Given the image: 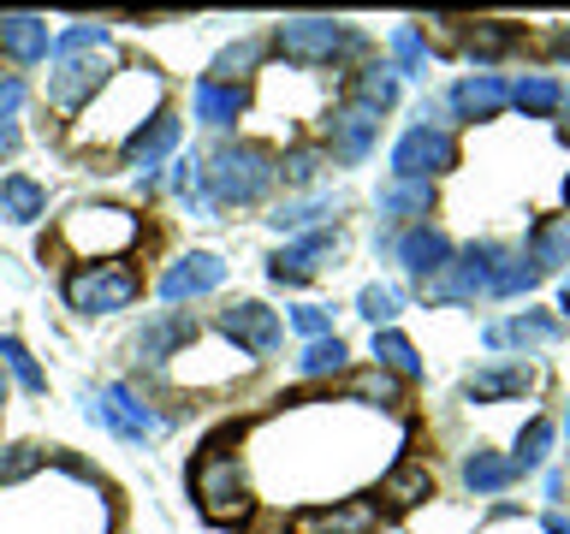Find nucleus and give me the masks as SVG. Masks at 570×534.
<instances>
[{
    "instance_id": "obj_1",
    "label": "nucleus",
    "mask_w": 570,
    "mask_h": 534,
    "mask_svg": "<svg viewBox=\"0 0 570 534\" xmlns=\"http://www.w3.org/2000/svg\"><path fill=\"white\" fill-rule=\"evenodd\" d=\"M160 101H167V78H160L155 66H119L101 96L83 107V119L71 137H78L83 149L89 142H131L137 131H149L160 119Z\"/></svg>"
},
{
    "instance_id": "obj_2",
    "label": "nucleus",
    "mask_w": 570,
    "mask_h": 534,
    "mask_svg": "<svg viewBox=\"0 0 570 534\" xmlns=\"http://www.w3.org/2000/svg\"><path fill=\"white\" fill-rule=\"evenodd\" d=\"M119 71V48L101 24H71L53 36L48 48V101L53 107H89L107 89V78Z\"/></svg>"
},
{
    "instance_id": "obj_3",
    "label": "nucleus",
    "mask_w": 570,
    "mask_h": 534,
    "mask_svg": "<svg viewBox=\"0 0 570 534\" xmlns=\"http://www.w3.org/2000/svg\"><path fill=\"white\" fill-rule=\"evenodd\" d=\"M238 439H244V427L226 422L220 434L203 439V452L190 463V493H196L208 523H244L249 516V475H244L238 452H232Z\"/></svg>"
},
{
    "instance_id": "obj_4",
    "label": "nucleus",
    "mask_w": 570,
    "mask_h": 534,
    "mask_svg": "<svg viewBox=\"0 0 570 534\" xmlns=\"http://www.w3.org/2000/svg\"><path fill=\"white\" fill-rule=\"evenodd\" d=\"M203 185L214 208H249L279 185V155L262 142H220L203 160Z\"/></svg>"
},
{
    "instance_id": "obj_5",
    "label": "nucleus",
    "mask_w": 570,
    "mask_h": 534,
    "mask_svg": "<svg viewBox=\"0 0 570 534\" xmlns=\"http://www.w3.org/2000/svg\"><path fill=\"white\" fill-rule=\"evenodd\" d=\"M137 238H142V220H137L131 208H114V202H101V208H71L66 226H60V249H71L83 267L125 256Z\"/></svg>"
},
{
    "instance_id": "obj_6",
    "label": "nucleus",
    "mask_w": 570,
    "mask_h": 534,
    "mask_svg": "<svg viewBox=\"0 0 570 534\" xmlns=\"http://www.w3.org/2000/svg\"><path fill=\"white\" fill-rule=\"evenodd\" d=\"M274 48L292 66H338V60H356L368 42L363 30L338 24V18H285V24H274Z\"/></svg>"
},
{
    "instance_id": "obj_7",
    "label": "nucleus",
    "mask_w": 570,
    "mask_h": 534,
    "mask_svg": "<svg viewBox=\"0 0 570 534\" xmlns=\"http://www.w3.org/2000/svg\"><path fill=\"white\" fill-rule=\"evenodd\" d=\"M142 297V274L125 261H96V267H71L66 274V303L78 315H119Z\"/></svg>"
},
{
    "instance_id": "obj_8",
    "label": "nucleus",
    "mask_w": 570,
    "mask_h": 534,
    "mask_svg": "<svg viewBox=\"0 0 570 534\" xmlns=\"http://www.w3.org/2000/svg\"><path fill=\"white\" fill-rule=\"evenodd\" d=\"M505 256H511V249L499 244V238H481V244L452 249V261H445L440 274L428 279V297H434V303H470V297H488V285H493L499 267H505Z\"/></svg>"
},
{
    "instance_id": "obj_9",
    "label": "nucleus",
    "mask_w": 570,
    "mask_h": 534,
    "mask_svg": "<svg viewBox=\"0 0 570 534\" xmlns=\"http://www.w3.org/2000/svg\"><path fill=\"white\" fill-rule=\"evenodd\" d=\"M458 167V142L452 131H428V125H410V131L392 142V178H428L434 185L440 172Z\"/></svg>"
},
{
    "instance_id": "obj_10",
    "label": "nucleus",
    "mask_w": 570,
    "mask_h": 534,
    "mask_svg": "<svg viewBox=\"0 0 570 534\" xmlns=\"http://www.w3.org/2000/svg\"><path fill=\"white\" fill-rule=\"evenodd\" d=\"M83 409H89V416H96V422L107 427V434H119L125 445H142V439H155V434H160V416H155V409L137 398L131 386H119V380L107 386L101 398H89Z\"/></svg>"
},
{
    "instance_id": "obj_11",
    "label": "nucleus",
    "mask_w": 570,
    "mask_h": 534,
    "mask_svg": "<svg viewBox=\"0 0 570 534\" xmlns=\"http://www.w3.org/2000/svg\"><path fill=\"white\" fill-rule=\"evenodd\" d=\"M220 333H226L238 350H249V356H274L279 338H285V320L267 309V303L244 297V303H226V309H220Z\"/></svg>"
},
{
    "instance_id": "obj_12",
    "label": "nucleus",
    "mask_w": 570,
    "mask_h": 534,
    "mask_svg": "<svg viewBox=\"0 0 570 534\" xmlns=\"http://www.w3.org/2000/svg\"><path fill=\"white\" fill-rule=\"evenodd\" d=\"M220 279H226V261L214 256V249H190V256H178L167 274H160V297H167V303H190V297L220 291Z\"/></svg>"
},
{
    "instance_id": "obj_13",
    "label": "nucleus",
    "mask_w": 570,
    "mask_h": 534,
    "mask_svg": "<svg viewBox=\"0 0 570 534\" xmlns=\"http://www.w3.org/2000/svg\"><path fill=\"white\" fill-rule=\"evenodd\" d=\"M392 256H399V267H404L410 279H422V285H428L445 261H452V238H445L440 226H428V220H422V226H404L399 238H392Z\"/></svg>"
},
{
    "instance_id": "obj_14",
    "label": "nucleus",
    "mask_w": 570,
    "mask_h": 534,
    "mask_svg": "<svg viewBox=\"0 0 570 534\" xmlns=\"http://www.w3.org/2000/svg\"><path fill=\"white\" fill-rule=\"evenodd\" d=\"M374 137H381V113H374V107H363V101H345V107L327 119V142H333V155L345 160V167L368 160Z\"/></svg>"
},
{
    "instance_id": "obj_15",
    "label": "nucleus",
    "mask_w": 570,
    "mask_h": 534,
    "mask_svg": "<svg viewBox=\"0 0 570 534\" xmlns=\"http://www.w3.org/2000/svg\"><path fill=\"white\" fill-rule=\"evenodd\" d=\"M505 101H511V83L505 78H493V71H470V78H458L452 83V96H445V107H452V119H499L505 113Z\"/></svg>"
},
{
    "instance_id": "obj_16",
    "label": "nucleus",
    "mask_w": 570,
    "mask_h": 534,
    "mask_svg": "<svg viewBox=\"0 0 570 534\" xmlns=\"http://www.w3.org/2000/svg\"><path fill=\"white\" fill-rule=\"evenodd\" d=\"M303 534H374L381 528V505L374 498H333V505L297 511Z\"/></svg>"
},
{
    "instance_id": "obj_17",
    "label": "nucleus",
    "mask_w": 570,
    "mask_h": 534,
    "mask_svg": "<svg viewBox=\"0 0 570 534\" xmlns=\"http://www.w3.org/2000/svg\"><path fill=\"white\" fill-rule=\"evenodd\" d=\"M559 338H564V320L541 315V309H517L511 320H493L488 327L493 350H541V345H559Z\"/></svg>"
},
{
    "instance_id": "obj_18",
    "label": "nucleus",
    "mask_w": 570,
    "mask_h": 534,
    "mask_svg": "<svg viewBox=\"0 0 570 534\" xmlns=\"http://www.w3.org/2000/svg\"><path fill=\"white\" fill-rule=\"evenodd\" d=\"M333 256H338V231H309V238L285 244L279 256L267 261V279H279V285H303L321 261H333Z\"/></svg>"
},
{
    "instance_id": "obj_19",
    "label": "nucleus",
    "mask_w": 570,
    "mask_h": 534,
    "mask_svg": "<svg viewBox=\"0 0 570 534\" xmlns=\"http://www.w3.org/2000/svg\"><path fill=\"white\" fill-rule=\"evenodd\" d=\"M190 338H196V320H190V315H178V309L155 315V320H142V333H137V363H149V368L173 363V356L185 350Z\"/></svg>"
},
{
    "instance_id": "obj_20",
    "label": "nucleus",
    "mask_w": 570,
    "mask_h": 534,
    "mask_svg": "<svg viewBox=\"0 0 570 534\" xmlns=\"http://www.w3.org/2000/svg\"><path fill=\"white\" fill-rule=\"evenodd\" d=\"M48 48H53L48 18H36V12H7V18H0V53H7V60H18V66H42Z\"/></svg>"
},
{
    "instance_id": "obj_21",
    "label": "nucleus",
    "mask_w": 570,
    "mask_h": 534,
    "mask_svg": "<svg viewBox=\"0 0 570 534\" xmlns=\"http://www.w3.org/2000/svg\"><path fill=\"white\" fill-rule=\"evenodd\" d=\"M534 374L523 363H493V368H475L470 380H463V398L470 404H499V398H523Z\"/></svg>"
},
{
    "instance_id": "obj_22",
    "label": "nucleus",
    "mask_w": 570,
    "mask_h": 534,
    "mask_svg": "<svg viewBox=\"0 0 570 534\" xmlns=\"http://www.w3.org/2000/svg\"><path fill=\"white\" fill-rule=\"evenodd\" d=\"M178 149V119L160 113L149 131H137L131 142H125V167H137V178H155V167Z\"/></svg>"
},
{
    "instance_id": "obj_23",
    "label": "nucleus",
    "mask_w": 570,
    "mask_h": 534,
    "mask_svg": "<svg viewBox=\"0 0 570 534\" xmlns=\"http://www.w3.org/2000/svg\"><path fill=\"white\" fill-rule=\"evenodd\" d=\"M381 214L386 220H416L422 226V214H434V185L428 178H386L381 185Z\"/></svg>"
},
{
    "instance_id": "obj_24",
    "label": "nucleus",
    "mask_w": 570,
    "mask_h": 534,
    "mask_svg": "<svg viewBox=\"0 0 570 534\" xmlns=\"http://www.w3.org/2000/svg\"><path fill=\"white\" fill-rule=\"evenodd\" d=\"M190 107H196V119H203V125H214V131H226L232 119H244L249 96H244V89H232V83H214V78H203V83L190 89Z\"/></svg>"
},
{
    "instance_id": "obj_25",
    "label": "nucleus",
    "mask_w": 570,
    "mask_h": 534,
    "mask_svg": "<svg viewBox=\"0 0 570 534\" xmlns=\"http://www.w3.org/2000/svg\"><path fill=\"white\" fill-rule=\"evenodd\" d=\"M42 214H48V190L36 185V178H24V172L0 178V220H12V226H36Z\"/></svg>"
},
{
    "instance_id": "obj_26",
    "label": "nucleus",
    "mask_w": 570,
    "mask_h": 534,
    "mask_svg": "<svg viewBox=\"0 0 570 534\" xmlns=\"http://www.w3.org/2000/svg\"><path fill=\"white\" fill-rule=\"evenodd\" d=\"M523 256L534 261V274H547V267H564V261H570V214L534 220V226H529V249H523Z\"/></svg>"
},
{
    "instance_id": "obj_27",
    "label": "nucleus",
    "mask_w": 570,
    "mask_h": 534,
    "mask_svg": "<svg viewBox=\"0 0 570 534\" xmlns=\"http://www.w3.org/2000/svg\"><path fill=\"white\" fill-rule=\"evenodd\" d=\"M374 498H386L392 511H410V505H422V498H434V475H428L422 463H399V469L381 475Z\"/></svg>"
},
{
    "instance_id": "obj_28",
    "label": "nucleus",
    "mask_w": 570,
    "mask_h": 534,
    "mask_svg": "<svg viewBox=\"0 0 570 534\" xmlns=\"http://www.w3.org/2000/svg\"><path fill=\"white\" fill-rule=\"evenodd\" d=\"M523 42V24H511V18H475L470 30H463V48L475 53V60H499V53H511Z\"/></svg>"
},
{
    "instance_id": "obj_29",
    "label": "nucleus",
    "mask_w": 570,
    "mask_h": 534,
    "mask_svg": "<svg viewBox=\"0 0 570 534\" xmlns=\"http://www.w3.org/2000/svg\"><path fill=\"white\" fill-rule=\"evenodd\" d=\"M511 101L523 107L529 119H552V113H564V83L547 78V71H534V78H517L511 83Z\"/></svg>"
},
{
    "instance_id": "obj_30",
    "label": "nucleus",
    "mask_w": 570,
    "mask_h": 534,
    "mask_svg": "<svg viewBox=\"0 0 570 534\" xmlns=\"http://www.w3.org/2000/svg\"><path fill=\"white\" fill-rule=\"evenodd\" d=\"M511 481H517L511 457H499V452H470V457H463V487L481 493V498H488V493H505Z\"/></svg>"
},
{
    "instance_id": "obj_31",
    "label": "nucleus",
    "mask_w": 570,
    "mask_h": 534,
    "mask_svg": "<svg viewBox=\"0 0 570 534\" xmlns=\"http://www.w3.org/2000/svg\"><path fill=\"white\" fill-rule=\"evenodd\" d=\"M333 208H338V196L315 190V196H297V202H279L274 214H267V226H274V231H303V226H321Z\"/></svg>"
},
{
    "instance_id": "obj_32",
    "label": "nucleus",
    "mask_w": 570,
    "mask_h": 534,
    "mask_svg": "<svg viewBox=\"0 0 570 534\" xmlns=\"http://www.w3.org/2000/svg\"><path fill=\"white\" fill-rule=\"evenodd\" d=\"M374 368L399 374V380H422V356H416V345H410L404 333H392V327L374 333Z\"/></svg>"
},
{
    "instance_id": "obj_33",
    "label": "nucleus",
    "mask_w": 570,
    "mask_h": 534,
    "mask_svg": "<svg viewBox=\"0 0 570 534\" xmlns=\"http://www.w3.org/2000/svg\"><path fill=\"white\" fill-rule=\"evenodd\" d=\"M345 363H351L345 338L327 333V338H309V345H303V356H297V374H303V380H327V374H338Z\"/></svg>"
},
{
    "instance_id": "obj_34",
    "label": "nucleus",
    "mask_w": 570,
    "mask_h": 534,
    "mask_svg": "<svg viewBox=\"0 0 570 534\" xmlns=\"http://www.w3.org/2000/svg\"><path fill=\"white\" fill-rule=\"evenodd\" d=\"M351 101H363V107H374V113H386L392 101H399V71L392 66H363L356 71V83H351Z\"/></svg>"
},
{
    "instance_id": "obj_35",
    "label": "nucleus",
    "mask_w": 570,
    "mask_h": 534,
    "mask_svg": "<svg viewBox=\"0 0 570 534\" xmlns=\"http://www.w3.org/2000/svg\"><path fill=\"white\" fill-rule=\"evenodd\" d=\"M428 66H434V53H428L422 30L416 24L392 30V71H399V78H428Z\"/></svg>"
},
{
    "instance_id": "obj_36",
    "label": "nucleus",
    "mask_w": 570,
    "mask_h": 534,
    "mask_svg": "<svg viewBox=\"0 0 570 534\" xmlns=\"http://www.w3.org/2000/svg\"><path fill=\"white\" fill-rule=\"evenodd\" d=\"M552 439H559V427H552L547 416H534L523 434H517V452H511V469L517 475H529V469H541L547 452H552Z\"/></svg>"
},
{
    "instance_id": "obj_37",
    "label": "nucleus",
    "mask_w": 570,
    "mask_h": 534,
    "mask_svg": "<svg viewBox=\"0 0 570 534\" xmlns=\"http://www.w3.org/2000/svg\"><path fill=\"white\" fill-rule=\"evenodd\" d=\"M0 368H7L24 392H48V374L36 368V356L24 350V338H18V333H0Z\"/></svg>"
},
{
    "instance_id": "obj_38",
    "label": "nucleus",
    "mask_w": 570,
    "mask_h": 534,
    "mask_svg": "<svg viewBox=\"0 0 570 534\" xmlns=\"http://www.w3.org/2000/svg\"><path fill=\"white\" fill-rule=\"evenodd\" d=\"M351 398L356 404H374V409H399L404 404V386H399V374H386V368H363L351 380Z\"/></svg>"
},
{
    "instance_id": "obj_39",
    "label": "nucleus",
    "mask_w": 570,
    "mask_h": 534,
    "mask_svg": "<svg viewBox=\"0 0 570 534\" xmlns=\"http://www.w3.org/2000/svg\"><path fill=\"white\" fill-rule=\"evenodd\" d=\"M262 66V42L256 36H244V42H232L220 48V60H214V83H232V89H244V78Z\"/></svg>"
},
{
    "instance_id": "obj_40",
    "label": "nucleus",
    "mask_w": 570,
    "mask_h": 534,
    "mask_svg": "<svg viewBox=\"0 0 570 534\" xmlns=\"http://www.w3.org/2000/svg\"><path fill=\"white\" fill-rule=\"evenodd\" d=\"M173 190L185 196V208L196 214V220H208L214 202H208V185H203V160L185 155V160H173Z\"/></svg>"
},
{
    "instance_id": "obj_41",
    "label": "nucleus",
    "mask_w": 570,
    "mask_h": 534,
    "mask_svg": "<svg viewBox=\"0 0 570 534\" xmlns=\"http://www.w3.org/2000/svg\"><path fill=\"white\" fill-rule=\"evenodd\" d=\"M321 167H327V155H321L315 142H292V149L279 155V178H285V185H292V190L315 185V178H321Z\"/></svg>"
},
{
    "instance_id": "obj_42",
    "label": "nucleus",
    "mask_w": 570,
    "mask_h": 534,
    "mask_svg": "<svg viewBox=\"0 0 570 534\" xmlns=\"http://www.w3.org/2000/svg\"><path fill=\"white\" fill-rule=\"evenodd\" d=\"M399 309H404V291H399V285H363V291H356V315L374 320V333H381L386 320H399Z\"/></svg>"
},
{
    "instance_id": "obj_43",
    "label": "nucleus",
    "mask_w": 570,
    "mask_h": 534,
    "mask_svg": "<svg viewBox=\"0 0 570 534\" xmlns=\"http://www.w3.org/2000/svg\"><path fill=\"white\" fill-rule=\"evenodd\" d=\"M534 285H541L534 261H529V256H505V267H499L493 285H488V297H529Z\"/></svg>"
},
{
    "instance_id": "obj_44",
    "label": "nucleus",
    "mask_w": 570,
    "mask_h": 534,
    "mask_svg": "<svg viewBox=\"0 0 570 534\" xmlns=\"http://www.w3.org/2000/svg\"><path fill=\"white\" fill-rule=\"evenodd\" d=\"M42 475V445H0V487Z\"/></svg>"
},
{
    "instance_id": "obj_45",
    "label": "nucleus",
    "mask_w": 570,
    "mask_h": 534,
    "mask_svg": "<svg viewBox=\"0 0 570 534\" xmlns=\"http://www.w3.org/2000/svg\"><path fill=\"white\" fill-rule=\"evenodd\" d=\"M292 327H297L303 338H327V333H333V315L321 309V303H297V309H292Z\"/></svg>"
},
{
    "instance_id": "obj_46",
    "label": "nucleus",
    "mask_w": 570,
    "mask_h": 534,
    "mask_svg": "<svg viewBox=\"0 0 570 534\" xmlns=\"http://www.w3.org/2000/svg\"><path fill=\"white\" fill-rule=\"evenodd\" d=\"M24 107V78H12V71H0V125H12V113Z\"/></svg>"
},
{
    "instance_id": "obj_47",
    "label": "nucleus",
    "mask_w": 570,
    "mask_h": 534,
    "mask_svg": "<svg viewBox=\"0 0 570 534\" xmlns=\"http://www.w3.org/2000/svg\"><path fill=\"white\" fill-rule=\"evenodd\" d=\"M18 155V125H0V160Z\"/></svg>"
},
{
    "instance_id": "obj_48",
    "label": "nucleus",
    "mask_w": 570,
    "mask_h": 534,
    "mask_svg": "<svg viewBox=\"0 0 570 534\" xmlns=\"http://www.w3.org/2000/svg\"><path fill=\"white\" fill-rule=\"evenodd\" d=\"M547 534H570V516L564 511H547Z\"/></svg>"
},
{
    "instance_id": "obj_49",
    "label": "nucleus",
    "mask_w": 570,
    "mask_h": 534,
    "mask_svg": "<svg viewBox=\"0 0 570 534\" xmlns=\"http://www.w3.org/2000/svg\"><path fill=\"white\" fill-rule=\"evenodd\" d=\"M552 53H559V60H570V24H564L559 36H552Z\"/></svg>"
},
{
    "instance_id": "obj_50",
    "label": "nucleus",
    "mask_w": 570,
    "mask_h": 534,
    "mask_svg": "<svg viewBox=\"0 0 570 534\" xmlns=\"http://www.w3.org/2000/svg\"><path fill=\"white\" fill-rule=\"evenodd\" d=\"M559 309H564V315H570V279H564V285H559Z\"/></svg>"
},
{
    "instance_id": "obj_51",
    "label": "nucleus",
    "mask_w": 570,
    "mask_h": 534,
    "mask_svg": "<svg viewBox=\"0 0 570 534\" xmlns=\"http://www.w3.org/2000/svg\"><path fill=\"white\" fill-rule=\"evenodd\" d=\"M0 404H7V368H0Z\"/></svg>"
},
{
    "instance_id": "obj_52",
    "label": "nucleus",
    "mask_w": 570,
    "mask_h": 534,
    "mask_svg": "<svg viewBox=\"0 0 570 534\" xmlns=\"http://www.w3.org/2000/svg\"><path fill=\"white\" fill-rule=\"evenodd\" d=\"M564 434H570V404H564Z\"/></svg>"
},
{
    "instance_id": "obj_53",
    "label": "nucleus",
    "mask_w": 570,
    "mask_h": 534,
    "mask_svg": "<svg viewBox=\"0 0 570 534\" xmlns=\"http://www.w3.org/2000/svg\"><path fill=\"white\" fill-rule=\"evenodd\" d=\"M564 113H570V96H564Z\"/></svg>"
},
{
    "instance_id": "obj_54",
    "label": "nucleus",
    "mask_w": 570,
    "mask_h": 534,
    "mask_svg": "<svg viewBox=\"0 0 570 534\" xmlns=\"http://www.w3.org/2000/svg\"><path fill=\"white\" fill-rule=\"evenodd\" d=\"M564 202H570V185H564Z\"/></svg>"
}]
</instances>
